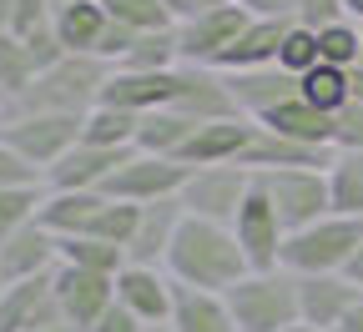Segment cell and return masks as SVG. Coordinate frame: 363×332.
<instances>
[{"mask_svg": "<svg viewBox=\"0 0 363 332\" xmlns=\"http://www.w3.org/2000/svg\"><path fill=\"white\" fill-rule=\"evenodd\" d=\"M247 257L238 247V231L233 227H217V222H197L187 217L172 242V257H167V277L177 287H197V292H217L227 297L247 277Z\"/></svg>", "mask_w": 363, "mask_h": 332, "instance_id": "obj_1", "label": "cell"}, {"mask_svg": "<svg viewBox=\"0 0 363 332\" xmlns=\"http://www.w3.org/2000/svg\"><path fill=\"white\" fill-rule=\"evenodd\" d=\"M116 66H106L101 56H66L61 66H51L45 76H35V86L11 106L26 116H91L101 106V91L111 81Z\"/></svg>", "mask_w": 363, "mask_h": 332, "instance_id": "obj_2", "label": "cell"}, {"mask_svg": "<svg viewBox=\"0 0 363 332\" xmlns=\"http://www.w3.org/2000/svg\"><path fill=\"white\" fill-rule=\"evenodd\" d=\"M358 242H363V222L333 212V217H323V222H313V227L288 236L283 272H293V277H338V272H348Z\"/></svg>", "mask_w": 363, "mask_h": 332, "instance_id": "obj_3", "label": "cell"}, {"mask_svg": "<svg viewBox=\"0 0 363 332\" xmlns=\"http://www.w3.org/2000/svg\"><path fill=\"white\" fill-rule=\"evenodd\" d=\"M238 332H288L298 327V277L293 272H247L233 292H227Z\"/></svg>", "mask_w": 363, "mask_h": 332, "instance_id": "obj_4", "label": "cell"}, {"mask_svg": "<svg viewBox=\"0 0 363 332\" xmlns=\"http://www.w3.org/2000/svg\"><path fill=\"white\" fill-rule=\"evenodd\" d=\"M262 192L272 197V207H278L288 236L333 217V181H328V166H293V171H267L257 176Z\"/></svg>", "mask_w": 363, "mask_h": 332, "instance_id": "obj_5", "label": "cell"}, {"mask_svg": "<svg viewBox=\"0 0 363 332\" xmlns=\"http://www.w3.org/2000/svg\"><path fill=\"white\" fill-rule=\"evenodd\" d=\"M252 171L247 166H197L182 186V212L197 217V222H217V227H233L247 192H252Z\"/></svg>", "mask_w": 363, "mask_h": 332, "instance_id": "obj_6", "label": "cell"}, {"mask_svg": "<svg viewBox=\"0 0 363 332\" xmlns=\"http://www.w3.org/2000/svg\"><path fill=\"white\" fill-rule=\"evenodd\" d=\"M81 126H86V116H40V111L26 116V111H6L0 141H11L35 171H51L71 147H81Z\"/></svg>", "mask_w": 363, "mask_h": 332, "instance_id": "obj_7", "label": "cell"}, {"mask_svg": "<svg viewBox=\"0 0 363 332\" xmlns=\"http://www.w3.org/2000/svg\"><path fill=\"white\" fill-rule=\"evenodd\" d=\"M233 231H238V247H242V257H247L252 272H278V267H283L288 227H283L278 207H272V197L262 192V181H252V192H247V202H242Z\"/></svg>", "mask_w": 363, "mask_h": 332, "instance_id": "obj_8", "label": "cell"}, {"mask_svg": "<svg viewBox=\"0 0 363 332\" xmlns=\"http://www.w3.org/2000/svg\"><path fill=\"white\" fill-rule=\"evenodd\" d=\"M187 166L182 161H162V156H142L136 151L111 181H106V197L111 202H131V207H152V202H177L182 186H187Z\"/></svg>", "mask_w": 363, "mask_h": 332, "instance_id": "obj_9", "label": "cell"}, {"mask_svg": "<svg viewBox=\"0 0 363 332\" xmlns=\"http://www.w3.org/2000/svg\"><path fill=\"white\" fill-rule=\"evenodd\" d=\"M247 6H222V11H207V16H192L177 25V45H182V66H212L233 51V40L247 30Z\"/></svg>", "mask_w": 363, "mask_h": 332, "instance_id": "obj_10", "label": "cell"}, {"mask_svg": "<svg viewBox=\"0 0 363 332\" xmlns=\"http://www.w3.org/2000/svg\"><path fill=\"white\" fill-rule=\"evenodd\" d=\"M172 111L187 116V121H197V126L238 121V116H242V106H238V96H233V86H227V76L212 71V66H182V71H177Z\"/></svg>", "mask_w": 363, "mask_h": 332, "instance_id": "obj_11", "label": "cell"}, {"mask_svg": "<svg viewBox=\"0 0 363 332\" xmlns=\"http://www.w3.org/2000/svg\"><path fill=\"white\" fill-rule=\"evenodd\" d=\"M56 287V302H61V317L76 327V332H91L116 302V277H101V272H81V267H56L51 277Z\"/></svg>", "mask_w": 363, "mask_h": 332, "instance_id": "obj_12", "label": "cell"}, {"mask_svg": "<svg viewBox=\"0 0 363 332\" xmlns=\"http://www.w3.org/2000/svg\"><path fill=\"white\" fill-rule=\"evenodd\" d=\"M136 151H111V147H91V141H81V147H71L51 171H45V186H51V192H106V181Z\"/></svg>", "mask_w": 363, "mask_h": 332, "instance_id": "obj_13", "label": "cell"}, {"mask_svg": "<svg viewBox=\"0 0 363 332\" xmlns=\"http://www.w3.org/2000/svg\"><path fill=\"white\" fill-rule=\"evenodd\" d=\"M363 302V287L338 272V277H298V317L303 327H323V332H338L343 317Z\"/></svg>", "mask_w": 363, "mask_h": 332, "instance_id": "obj_14", "label": "cell"}, {"mask_svg": "<svg viewBox=\"0 0 363 332\" xmlns=\"http://www.w3.org/2000/svg\"><path fill=\"white\" fill-rule=\"evenodd\" d=\"M116 302L142 317L147 327H167L172 322V302H177V282L162 267H126L116 277Z\"/></svg>", "mask_w": 363, "mask_h": 332, "instance_id": "obj_15", "label": "cell"}, {"mask_svg": "<svg viewBox=\"0 0 363 332\" xmlns=\"http://www.w3.org/2000/svg\"><path fill=\"white\" fill-rule=\"evenodd\" d=\"M61 267V236H51L40 222L16 231L11 242H0V272H6V282L16 287V282H40V277H56Z\"/></svg>", "mask_w": 363, "mask_h": 332, "instance_id": "obj_16", "label": "cell"}, {"mask_svg": "<svg viewBox=\"0 0 363 332\" xmlns=\"http://www.w3.org/2000/svg\"><path fill=\"white\" fill-rule=\"evenodd\" d=\"M177 71H182V66H177ZM177 71H167V76H152V71H111V81H106V91H101V106L126 111V116L167 111L172 96H177Z\"/></svg>", "mask_w": 363, "mask_h": 332, "instance_id": "obj_17", "label": "cell"}, {"mask_svg": "<svg viewBox=\"0 0 363 332\" xmlns=\"http://www.w3.org/2000/svg\"><path fill=\"white\" fill-rule=\"evenodd\" d=\"M61 322L66 317H61V302H56L51 277L16 282V287H6V297H0V332H40V327H61Z\"/></svg>", "mask_w": 363, "mask_h": 332, "instance_id": "obj_18", "label": "cell"}, {"mask_svg": "<svg viewBox=\"0 0 363 332\" xmlns=\"http://www.w3.org/2000/svg\"><path fill=\"white\" fill-rule=\"evenodd\" d=\"M182 222H187L182 202H152V207H142V222H136V236L126 247V262L131 267H162L167 272V257H172V242H177Z\"/></svg>", "mask_w": 363, "mask_h": 332, "instance_id": "obj_19", "label": "cell"}, {"mask_svg": "<svg viewBox=\"0 0 363 332\" xmlns=\"http://www.w3.org/2000/svg\"><path fill=\"white\" fill-rule=\"evenodd\" d=\"M252 131H257V121H247V116H238V121H212V126H202V131L187 141L182 166H187V171H197V166H238L242 151L252 147Z\"/></svg>", "mask_w": 363, "mask_h": 332, "instance_id": "obj_20", "label": "cell"}, {"mask_svg": "<svg viewBox=\"0 0 363 332\" xmlns=\"http://www.w3.org/2000/svg\"><path fill=\"white\" fill-rule=\"evenodd\" d=\"M262 131H272V136H283V141H293V147H308V151H328L333 156V116H323V111H313L303 96H293V101H283L278 111H267L262 121H257Z\"/></svg>", "mask_w": 363, "mask_h": 332, "instance_id": "obj_21", "label": "cell"}, {"mask_svg": "<svg viewBox=\"0 0 363 332\" xmlns=\"http://www.w3.org/2000/svg\"><path fill=\"white\" fill-rule=\"evenodd\" d=\"M227 86H233V96L242 106L247 121H262L267 111H278L283 101L298 96V81L278 66H262V71H238V76H227Z\"/></svg>", "mask_w": 363, "mask_h": 332, "instance_id": "obj_22", "label": "cell"}, {"mask_svg": "<svg viewBox=\"0 0 363 332\" xmlns=\"http://www.w3.org/2000/svg\"><path fill=\"white\" fill-rule=\"evenodd\" d=\"M288 25H293V21H257V16H252V21H247V30L233 40V51L217 61V71H222V76H238V71L278 66V45H283Z\"/></svg>", "mask_w": 363, "mask_h": 332, "instance_id": "obj_23", "label": "cell"}, {"mask_svg": "<svg viewBox=\"0 0 363 332\" xmlns=\"http://www.w3.org/2000/svg\"><path fill=\"white\" fill-rule=\"evenodd\" d=\"M106 207V192H45V207H40V227L51 236H86L91 227H96Z\"/></svg>", "mask_w": 363, "mask_h": 332, "instance_id": "obj_24", "label": "cell"}, {"mask_svg": "<svg viewBox=\"0 0 363 332\" xmlns=\"http://www.w3.org/2000/svg\"><path fill=\"white\" fill-rule=\"evenodd\" d=\"M106 30H111V16L101 0H76V6L56 11V40L66 45V56H96Z\"/></svg>", "mask_w": 363, "mask_h": 332, "instance_id": "obj_25", "label": "cell"}, {"mask_svg": "<svg viewBox=\"0 0 363 332\" xmlns=\"http://www.w3.org/2000/svg\"><path fill=\"white\" fill-rule=\"evenodd\" d=\"M172 332H238L233 322V307L217 292H197V287H177V302H172Z\"/></svg>", "mask_w": 363, "mask_h": 332, "instance_id": "obj_26", "label": "cell"}, {"mask_svg": "<svg viewBox=\"0 0 363 332\" xmlns=\"http://www.w3.org/2000/svg\"><path fill=\"white\" fill-rule=\"evenodd\" d=\"M197 131H202L197 121L177 116L172 106L152 111V116H142V126H136V151H142V156H162V161H182V151H187V141Z\"/></svg>", "mask_w": 363, "mask_h": 332, "instance_id": "obj_27", "label": "cell"}, {"mask_svg": "<svg viewBox=\"0 0 363 332\" xmlns=\"http://www.w3.org/2000/svg\"><path fill=\"white\" fill-rule=\"evenodd\" d=\"M298 96L313 106V111H323V116H343L353 106V71H338V66H318L298 81Z\"/></svg>", "mask_w": 363, "mask_h": 332, "instance_id": "obj_28", "label": "cell"}, {"mask_svg": "<svg viewBox=\"0 0 363 332\" xmlns=\"http://www.w3.org/2000/svg\"><path fill=\"white\" fill-rule=\"evenodd\" d=\"M35 56H30V45L26 40H16L11 30L6 35H0V106H16L21 96H26V91L35 86Z\"/></svg>", "mask_w": 363, "mask_h": 332, "instance_id": "obj_29", "label": "cell"}, {"mask_svg": "<svg viewBox=\"0 0 363 332\" xmlns=\"http://www.w3.org/2000/svg\"><path fill=\"white\" fill-rule=\"evenodd\" d=\"M61 267H81V272L121 277V272H126L131 262H126V247L96 242V236H66V242H61Z\"/></svg>", "mask_w": 363, "mask_h": 332, "instance_id": "obj_30", "label": "cell"}, {"mask_svg": "<svg viewBox=\"0 0 363 332\" xmlns=\"http://www.w3.org/2000/svg\"><path fill=\"white\" fill-rule=\"evenodd\" d=\"M328 181H333V212L363 222V151H333Z\"/></svg>", "mask_w": 363, "mask_h": 332, "instance_id": "obj_31", "label": "cell"}, {"mask_svg": "<svg viewBox=\"0 0 363 332\" xmlns=\"http://www.w3.org/2000/svg\"><path fill=\"white\" fill-rule=\"evenodd\" d=\"M136 126H142V116L96 106L86 116V126H81V141H91V147H111V151H136Z\"/></svg>", "mask_w": 363, "mask_h": 332, "instance_id": "obj_32", "label": "cell"}, {"mask_svg": "<svg viewBox=\"0 0 363 332\" xmlns=\"http://www.w3.org/2000/svg\"><path fill=\"white\" fill-rule=\"evenodd\" d=\"M45 192H51V186H0V242H11L16 231L40 222Z\"/></svg>", "mask_w": 363, "mask_h": 332, "instance_id": "obj_33", "label": "cell"}, {"mask_svg": "<svg viewBox=\"0 0 363 332\" xmlns=\"http://www.w3.org/2000/svg\"><path fill=\"white\" fill-rule=\"evenodd\" d=\"M318 56L323 66H338V71H358L363 66V25L358 21H333L318 30Z\"/></svg>", "mask_w": 363, "mask_h": 332, "instance_id": "obj_34", "label": "cell"}, {"mask_svg": "<svg viewBox=\"0 0 363 332\" xmlns=\"http://www.w3.org/2000/svg\"><path fill=\"white\" fill-rule=\"evenodd\" d=\"M106 16L136 35H152V30H177V16L167 11V0H101Z\"/></svg>", "mask_w": 363, "mask_h": 332, "instance_id": "obj_35", "label": "cell"}, {"mask_svg": "<svg viewBox=\"0 0 363 332\" xmlns=\"http://www.w3.org/2000/svg\"><path fill=\"white\" fill-rule=\"evenodd\" d=\"M318 66H323V56H318V30H308V25L293 21L288 35H283V45H278V71H288L293 81H303Z\"/></svg>", "mask_w": 363, "mask_h": 332, "instance_id": "obj_36", "label": "cell"}, {"mask_svg": "<svg viewBox=\"0 0 363 332\" xmlns=\"http://www.w3.org/2000/svg\"><path fill=\"white\" fill-rule=\"evenodd\" d=\"M56 25V6L51 0H11V35L16 40H35Z\"/></svg>", "mask_w": 363, "mask_h": 332, "instance_id": "obj_37", "label": "cell"}, {"mask_svg": "<svg viewBox=\"0 0 363 332\" xmlns=\"http://www.w3.org/2000/svg\"><path fill=\"white\" fill-rule=\"evenodd\" d=\"M0 186H45V171H35L11 141H0Z\"/></svg>", "mask_w": 363, "mask_h": 332, "instance_id": "obj_38", "label": "cell"}, {"mask_svg": "<svg viewBox=\"0 0 363 332\" xmlns=\"http://www.w3.org/2000/svg\"><path fill=\"white\" fill-rule=\"evenodd\" d=\"M333 21H348L343 0H298V25L323 30V25H333Z\"/></svg>", "mask_w": 363, "mask_h": 332, "instance_id": "obj_39", "label": "cell"}, {"mask_svg": "<svg viewBox=\"0 0 363 332\" xmlns=\"http://www.w3.org/2000/svg\"><path fill=\"white\" fill-rule=\"evenodd\" d=\"M333 126H338V131H333V151H363V106H358V101H353Z\"/></svg>", "mask_w": 363, "mask_h": 332, "instance_id": "obj_40", "label": "cell"}, {"mask_svg": "<svg viewBox=\"0 0 363 332\" xmlns=\"http://www.w3.org/2000/svg\"><path fill=\"white\" fill-rule=\"evenodd\" d=\"M257 21H298V0H242Z\"/></svg>", "mask_w": 363, "mask_h": 332, "instance_id": "obj_41", "label": "cell"}, {"mask_svg": "<svg viewBox=\"0 0 363 332\" xmlns=\"http://www.w3.org/2000/svg\"><path fill=\"white\" fill-rule=\"evenodd\" d=\"M222 6H242V0H167V11L182 21H192V16H207V11H222Z\"/></svg>", "mask_w": 363, "mask_h": 332, "instance_id": "obj_42", "label": "cell"}, {"mask_svg": "<svg viewBox=\"0 0 363 332\" xmlns=\"http://www.w3.org/2000/svg\"><path fill=\"white\" fill-rule=\"evenodd\" d=\"M91 332H147V322H142V317H131L121 302H111V312H106L96 327H91Z\"/></svg>", "mask_w": 363, "mask_h": 332, "instance_id": "obj_43", "label": "cell"}, {"mask_svg": "<svg viewBox=\"0 0 363 332\" xmlns=\"http://www.w3.org/2000/svg\"><path fill=\"white\" fill-rule=\"evenodd\" d=\"M353 287H363V242H358V252H353V262H348V272H343Z\"/></svg>", "mask_w": 363, "mask_h": 332, "instance_id": "obj_44", "label": "cell"}, {"mask_svg": "<svg viewBox=\"0 0 363 332\" xmlns=\"http://www.w3.org/2000/svg\"><path fill=\"white\" fill-rule=\"evenodd\" d=\"M338 332H363V302H358V307L343 317V327H338Z\"/></svg>", "mask_w": 363, "mask_h": 332, "instance_id": "obj_45", "label": "cell"}, {"mask_svg": "<svg viewBox=\"0 0 363 332\" xmlns=\"http://www.w3.org/2000/svg\"><path fill=\"white\" fill-rule=\"evenodd\" d=\"M343 11H348V21H358V25H363V0H343Z\"/></svg>", "mask_w": 363, "mask_h": 332, "instance_id": "obj_46", "label": "cell"}, {"mask_svg": "<svg viewBox=\"0 0 363 332\" xmlns=\"http://www.w3.org/2000/svg\"><path fill=\"white\" fill-rule=\"evenodd\" d=\"M11 30V0H0V35Z\"/></svg>", "mask_w": 363, "mask_h": 332, "instance_id": "obj_47", "label": "cell"}, {"mask_svg": "<svg viewBox=\"0 0 363 332\" xmlns=\"http://www.w3.org/2000/svg\"><path fill=\"white\" fill-rule=\"evenodd\" d=\"M353 101H358V106H363V66H358V71H353Z\"/></svg>", "mask_w": 363, "mask_h": 332, "instance_id": "obj_48", "label": "cell"}, {"mask_svg": "<svg viewBox=\"0 0 363 332\" xmlns=\"http://www.w3.org/2000/svg\"><path fill=\"white\" fill-rule=\"evenodd\" d=\"M40 332H76V327H66V322H61V327H40Z\"/></svg>", "mask_w": 363, "mask_h": 332, "instance_id": "obj_49", "label": "cell"}, {"mask_svg": "<svg viewBox=\"0 0 363 332\" xmlns=\"http://www.w3.org/2000/svg\"><path fill=\"white\" fill-rule=\"evenodd\" d=\"M288 332H323V327H303V322H298V327H288Z\"/></svg>", "mask_w": 363, "mask_h": 332, "instance_id": "obj_50", "label": "cell"}, {"mask_svg": "<svg viewBox=\"0 0 363 332\" xmlns=\"http://www.w3.org/2000/svg\"><path fill=\"white\" fill-rule=\"evenodd\" d=\"M51 6H56V11H66V6H76V0H51Z\"/></svg>", "mask_w": 363, "mask_h": 332, "instance_id": "obj_51", "label": "cell"}, {"mask_svg": "<svg viewBox=\"0 0 363 332\" xmlns=\"http://www.w3.org/2000/svg\"><path fill=\"white\" fill-rule=\"evenodd\" d=\"M6 287H11V282H6V272H0V297H6Z\"/></svg>", "mask_w": 363, "mask_h": 332, "instance_id": "obj_52", "label": "cell"}, {"mask_svg": "<svg viewBox=\"0 0 363 332\" xmlns=\"http://www.w3.org/2000/svg\"><path fill=\"white\" fill-rule=\"evenodd\" d=\"M147 332H172V327H147Z\"/></svg>", "mask_w": 363, "mask_h": 332, "instance_id": "obj_53", "label": "cell"}, {"mask_svg": "<svg viewBox=\"0 0 363 332\" xmlns=\"http://www.w3.org/2000/svg\"><path fill=\"white\" fill-rule=\"evenodd\" d=\"M0 121H6V106H0Z\"/></svg>", "mask_w": 363, "mask_h": 332, "instance_id": "obj_54", "label": "cell"}]
</instances>
